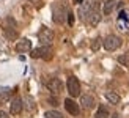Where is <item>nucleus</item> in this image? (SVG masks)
Returning a JSON list of instances; mask_svg holds the SVG:
<instances>
[{"mask_svg": "<svg viewBox=\"0 0 129 118\" xmlns=\"http://www.w3.org/2000/svg\"><path fill=\"white\" fill-rule=\"evenodd\" d=\"M66 19H68V24H69V25L74 24V14H73V13H68V17H66Z\"/></svg>", "mask_w": 129, "mask_h": 118, "instance_id": "21", "label": "nucleus"}, {"mask_svg": "<svg viewBox=\"0 0 129 118\" xmlns=\"http://www.w3.org/2000/svg\"><path fill=\"white\" fill-rule=\"evenodd\" d=\"M5 36L8 38V39H16V38H17V33H16V30H14V28H11V27H5Z\"/></svg>", "mask_w": 129, "mask_h": 118, "instance_id": "17", "label": "nucleus"}, {"mask_svg": "<svg viewBox=\"0 0 129 118\" xmlns=\"http://www.w3.org/2000/svg\"><path fill=\"white\" fill-rule=\"evenodd\" d=\"M49 102H50V106H58V101H57L54 96H50V98H49Z\"/></svg>", "mask_w": 129, "mask_h": 118, "instance_id": "22", "label": "nucleus"}, {"mask_svg": "<svg viewBox=\"0 0 129 118\" xmlns=\"http://www.w3.org/2000/svg\"><path fill=\"white\" fill-rule=\"evenodd\" d=\"M47 88H49V91L54 96H58L63 91V83H61L60 79H50V80L47 82Z\"/></svg>", "mask_w": 129, "mask_h": 118, "instance_id": "6", "label": "nucleus"}, {"mask_svg": "<svg viewBox=\"0 0 129 118\" xmlns=\"http://www.w3.org/2000/svg\"><path fill=\"white\" fill-rule=\"evenodd\" d=\"M107 116H109V110L106 107H102V106L98 109V112L94 115V118H107Z\"/></svg>", "mask_w": 129, "mask_h": 118, "instance_id": "18", "label": "nucleus"}, {"mask_svg": "<svg viewBox=\"0 0 129 118\" xmlns=\"http://www.w3.org/2000/svg\"><path fill=\"white\" fill-rule=\"evenodd\" d=\"M25 107H27L28 112H35L36 106H35V99H33L31 96H27V98H25Z\"/></svg>", "mask_w": 129, "mask_h": 118, "instance_id": "15", "label": "nucleus"}, {"mask_svg": "<svg viewBox=\"0 0 129 118\" xmlns=\"http://www.w3.org/2000/svg\"><path fill=\"white\" fill-rule=\"evenodd\" d=\"M121 38L117 36V35H107L104 38V41H102V46H104V49L109 50V52H112V50H117L120 46H121Z\"/></svg>", "mask_w": 129, "mask_h": 118, "instance_id": "2", "label": "nucleus"}, {"mask_svg": "<svg viewBox=\"0 0 129 118\" xmlns=\"http://www.w3.org/2000/svg\"><path fill=\"white\" fill-rule=\"evenodd\" d=\"M64 109L68 110V113L74 115V116H77V115H79V112H80L79 104H77L74 99H71V98H66V99H64Z\"/></svg>", "mask_w": 129, "mask_h": 118, "instance_id": "7", "label": "nucleus"}, {"mask_svg": "<svg viewBox=\"0 0 129 118\" xmlns=\"http://www.w3.org/2000/svg\"><path fill=\"white\" fill-rule=\"evenodd\" d=\"M120 19H121V21H124V22H127V14H126L124 11L120 13Z\"/></svg>", "mask_w": 129, "mask_h": 118, "instance_id": "23", "label": "nucleus"}, {"mask_svg": "<svg viewBox=\"0 0 129 118\" xmlns=\"http://www.w3.org/2000/svg\"><path fill=\"white\" fill-rule=\"evenodd\" d=\"M80 104H82V107H83V109L90 110V109H93V107H94L96 101H94V98H93L91 95H82V96H80Z\"/></svg>", "mask_w": 129, "mask_h": 118, "instance_id": "11", "label": "nucleus"}, {"mask_svg": "<svg viewBox=\"0 0 129 118\" xmlns=\"http://www.w3.org/2000/svg\"><path fill=\"white\" fill-rule=\"evenodd\" d=\"M31 57L33 58H44V60H50L52 58V47L50 46H43L31 50Z\"/></svg>", "mask_w": 129, "mask_h": 118, "instance_id": "5", "label": "nucleus"}, {"mask_svg": "<svg viewBox=\"0 0 129 118\" xmlns=\"http://www.w3.org/2000/svg\"><path fill=\"white\" fill-rule=\"evenodd\" d=\"M106 99L110 104H113V106H117V104L120 102V96L115 93V91H107V93H106Z\"/></svg>", "mask_w": 129, "mask_h": 118, "instance_id": "14", "label": "nucleus"}, {"mask_svg": "<svg viewBox=\"0 0 129 118\" xmlns=\"http://www.w3.org/2000/svg\"><path fill=\"white\" fill-rule=\"evenodd\" d=\"M22 109H24V102L21 98H14V99L11 101L10 104V113L11 115H19L22 112Z\"/></svg>", "mask_w": 129, "mask_h": 118, "instance_id": "9", "label": "nucleus"}, {"mask_svg": "<svg viewBox=\"0 0 129 118\" xmlns=\"http://www.w3.org/2000/svg\"><path fill=\"white\" fill-rule=\"evenodd\" d=\"M16 50L19 54H25V52H30L31 50V41L27 38H22L16 43Z\"/></svg>", "mask_w": 129, "mask_h": 118, "instance_id": "8", "label": "nucleus"}, {"mask_svg": "<svg viewBox=\"0 0 129 118\" xmlns=\"http://www.w3.org/2000/svg\"><path fill=\"white\" fill-rule=\"evenodd\" d=\"M31 3H33L35 6H41V0H30Z\"/></svg>", "mask_w": 129, "mask_h": 118, "instance_id": "24", "label": "nucleus"}, {"mask_svg": "<svg viewBox=\"0 0 129 118\" xmlns=\"http://www.w3.org/2000/svg\"><path fill=\"white\" fill-rule=\"evenodd\" d=\"M118 63L120 65H123V66L129 68V52H126V54H121L118 57Z\"/></svg>", "mask_w": 129, "mask_h": 118, "instance_id": "16", "label": "nucleus"}, {"mask_svg": "<svg viewBox=\"0 0 129 118\" xmlns=\"http://www.w3.org/2000/svg\"><path fill=\"white\" fill-rule=\"evenodd\" d=\"M115 6H117V0H106L102 13H104V14H110V13L115 10Z\"/></svg>", "mask_w": 129, "mask_h": 118, "instance_id": "13", "label": "nucleus"}, {"mask_svg": "<svg viewBox=\"0 0 129 118\" xmlns=\"http://www.w3.org/2000/svg\"><path fill=\"white\" fill-rule=\"evenodd\" d=\"M46 118H63V115L57 110H49V112H46Z\"/></svg>", "mask_w": 129, "mask_h": 118, "instance_id": "19", "label": "nucleus"}, {"mask_svg": "<svg viewBox=\"0 0 129 118\" xmlns=\"http://www.w3.org/2000/svg\"><path fill=\"white\" fill-rule=\"evenodd\" d=\"M66 87H68V93H69L71 98L80 96V82H79V79H77L76 76H69L68 77Z\"/></svg>", "mask_w": 129, "mask_h": 118, "instance_id": "3", "label": "nucleus"}, {"mask_svg": "<svg viewBox=\"0 0 129 118\" xmlns=\"http://www.w3.org/2000/svg\"><path fill=\"white\" fill-rule=\"evenodd\" d=\"M76 2H77V3H82V2H83V0H76Z\"/></svg>", "mask_w": 129, "mask_h": 118, "instance_id": "27", "label": "nucleus"}, {"mask_svg": "<svg viewBox=\"0 0 129 118\" xmlns=\"http://www.w3.org/2000/svg\"><path fill=\"white\" fill-rule=\"evenodd\" d=\"M93 8H94V5H93L91 2H87V3H83V5L80 6V10H79V16H80L82 21H87L88 16H90V13L93 11Z\"/></svg>", "mask_w": 129, "mask_h": 118, "instance_id": "10", "label": "nucleus"}, {"mask_svg": "<svg viewBox=\"0 0 129 118\" xmlns=\"http://www.w3.org/2000/svg\"><path fill=\"white\" fill-rule=\"evenodd\" d=\"M38 39L43 46H49L54 41V32L47 27H41V30L38 32Z\"/></svg>", "mask_w": 129, "mask_h": 118, "instance_id": "4", "label": "nucleus"}, {"mask_svg": "<svg viewBox=\"0 0 129 118\" xmlns=\"http://www.w3.org/2000/svg\"><path fill=\"white\" fill-rule=\"evenodd\" d=\"M99 21H101L99 11H96V8H93V11L90 13V16H88V19H87V22H88L90 25H93V27H96V25L99 24Z\"/></svg>", "mask_w": 129, "mask_h": 118, "instance_id": "12", "label": "nucleus"}, {"mask_svg": "<svg viewBox=\"0 0 129 118\" xmlns=\"http://www.w3.org/2000/svg\"><path fill=\"white\" fill-rule=\"evenodd\" d=\"M68 17V11L61 3H57L52 6V19L55 24H63Z\"/></svg>", "mask_w": 129, "mask_h": 118, "instance_id": "1", "label": "nucleus"}, {"mask_svg": "<svg viewBox=\"0 0 129 118\" xmlns=\"http://www.w3.org/2000/svg\"><path fill=\"white\" fill-rule=\"evenodd\" d=\"M110 118H121V116H120V115H117V113H115V115H112Z\"/></svg>", "mask_w": 129, "mask_h": 118, "instance_id": "26", "label": "nucleus"}, {"mask_svg": "<svg viewBox=\"0 0 129 118\" xmlns=\"http://www.w3.org/2000/svg\"><path fill=\"white\" fill-rule=\"evenodd\" d=\"M101 41H102L101 38H94V39H93V43H91V50H98V49H99V46H101Z\"/></svg>", "mask_w": 129, "mask_h": 118, "instance_id": "20", "label": "nucleus"}, {"mask_svg": "<svg viewBox=\"0 0 129 118\" xmlns=\"http://www.w3.org/2000/svg\"><path fill=\"white\" fill-rule=\"evenodd\" d=\"M0 118H10V116H8V113H6V112H3V110H0Z\"/></svg>", "mask_w": 129, "mask_h": 118, "instance_id": "25", "label": "nucleus"}]
</instances>
